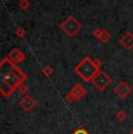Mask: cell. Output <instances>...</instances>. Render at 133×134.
I'll use <instances>...</instances> for the list:
<instances>
[{
  "label": "cell",
  "mask_w": 133,
  "mask_h": 134,
  "mask_svg": "<svg viewBox=\"0 0 133 134\" xmlns=\"http://www.w3.org/2000/svg\"><path fill=\"white\" fill-rule=\"evenodd\" d=\"M6 63L12 66V70L8 71V72H6V74H4L1 77L0 92H1V94L4 98L11 97L12 94H13V92L16 91L22 83H26V79H27L26 74H25L20 68H18L16 64L12 63L7 57L2 58L0 65H1V64H6Z\"/></svg>",
  "instance_id": "cell-1"
},
{
  "label": "cell",
  "mask_w": 133,
  "mask_h": 134,
  "mask_svg": "<svg viewBox=\"0 0 133 134\" xmlns=\"http://www.w3.org/2000/svg\"><path fill=\"white\" fill-rule=\"evenodd\" d=\"M102 62L98 58H95L92 61L89 56H85L77 63V65L74 68L75 74H77L81 77L82 81L86 82H91L93 79V77L96 76L99 71L102 70Z\"/></svg>",
  "instance_id": "cell-2"
},
{
  "label": "cell",
  "mask_w": 133,
  "mask_h": 134,
  "mask_svg": "<svg viewBox=\"0 0 133 134\" xmlns=\"http://www.w3.org/2000/svg\"><path fill=\"white\" fill-rule=\"evenodd\" d=\"M60 29L65 35H68L69 37H74L82 29V24L77 20V18H75L74 15H69L64 21L60 25Z\"/></svg>",
  "instance_id": "cell-3"
},
{
  "label": "cell",
  "mask_w": 133,
  "mask_h": 134,
  "mask_svg": "<svg viewBox=\"0 0 133 134\" xmlns=\"http://www.w3.org/2000/svg\"><path fill=\"white\" fill-rule=\"evenodd\" d=\"M91 83L93 84V86L96 87L98 91H105V90L111 85L112 83V77L106 72H104L103 70H101L96 76L93 77V79L91 81Z\"/></svg>",
  "instance_id": "cell-4"
},
{
  "label": "cell",
  "mask_w": 133,
  "mask_h": 134,
  "mask_svg": "<svg viewBox=\"0 0 133 134\" xmlns=\"http://www.w3.org/2000/svg\"><path fill=\"white\" fill-rule=\"evenodd\" d=\"M88 93V90L85 86H83L82 84H75V85L71 86L70 91L68 92V94L64 97L65 102L68 103H73L75 100H81Z\"/></svg>",
  "instance_id": "cell-5"
},
{
  "label": "cell",
  "mask_w": 133,
  "mask_h": 134,
  "mask_svg": "<svg viewBox=\"0 0 133 134\" xmlns=\"http://www.w3.org/2000/svg\"><path fill=\"white\" fill-rule=\"evenodd\" d=\"M113 92L116 93V96L120 98V99H127L129 96H131L132 93V87L127 82L125 81H120L116 86L113 87Z\"/></svg>",
  "instance_id": "cell-6"
},
{
  "label": "cell",
  "mask_w": 133,
  "mask_h": 134,
  "mask_svg": "<svg viewBox=\"0 0 133 134\" xmlns=\"http://www.w3.org/2000/svg\"><path fill=\"white\" fill-rule=\"evenodd\" d=\"M19 105L25 112H30L32 110L35 109V106L37 105V102L34 99V97L30 94H26L19 100Z\"/></svg>",
  "instance_id": "cell-7"
},
{
  "label": "cell",
  "mask_w": 133,
  "mask_h": 134,
  "mask_svg": "<svg viewBox=\"0 0 133 134\" xmlns=\"http://www.w3.org/2000/svg\"><path fill=\"white\" fill-rule=\"evenodd\" d=\"M7 58H8L12 63L19 64V63H22V62L25 61L26 56H25V54L22 53L19 48H13L11 51H9L8 55H7Z\"/></svg>",
  "instance_id": "cell-8"
},
{
  "label": "cell",
  "mask_w": 133,
  "mask_h": 134,
  "mask_svg": "<svg viewBox=\"0 0 133 134\" xmlns=\"http://www.w3.org/2000/svg\"><path fill=\"white\" fill-rule=\"evenodd\" d=\"M119 44L125 50H131V49H133V33H130V32L125 33L119 38Z\"/></svg>",
  "instance_id": "cell-9"
},
{
  "label": "cell",
  "mask_w": 133,
  "mask_h": 134,
  "mask_svg": "<svg viewBox=\"0 0 133 134\" xmlns=\"http://www.w3.org/2000/svg\"><path fill=\"white\" fill-rule=\"evenodd\" d=\"M93 36L97 38L98 41L103 43H107L110 40H111L112 35L107 32L106 29H102V28H97V29L93 30Z\"/></svg>",
  "instance_id": "cell-10"
},
{
  "label": "cell",
  "mask_w": 133,
  "mask_h": 134,
  "mask_svg": "<svg viewBox=\"0 0 133 134\" xmlns=\"http://www.w3.org/2000/svg\"><path fill=\"white\" fill-rule=\"evenodd\" d=\"M116 119L118 120L119 122H123V121H125V120L127 119V113L125 112V111H123V110L118 111V112L116 113Z\"/></svg>",
  "instance_id": "cell-11"
},
{
  "label": "cell",
  "mask_w": 133,
  "mask_h": 134,
  "mask_svg": "<svg viewBox=\"0 0 133 134\" xmlns=\"http://www.w3.org/2000/svg\"><path fill=\"white\" fill-rule=\"evenodd\" d=\"M41 72L45 75L46 77H50L54 74V69L50 65H45V66H42V69H41Z\"/></svg>",
  "instance_id": "cell-12"
},
{
  "label": "cell",
  "mask_w": 133,
  "mask_h": 134,
  "mask_svg": "<svg viewBox=\"0 0 133 134\" xmlns=\"http://www.w3.org/2000/svg\"><path fill=\"white\" fill-rule=\"evenodd\" d=\"M26 29H25L22 26H19V27L15 29V35H16L19 38H24L25 36H26Z\"/></svg>",
  "instance_id": "cell-13"
},
{
  "label": "cell",
  "mask_w": 133,
  "mask_h": 134,
  "mask_svg": "<svg viewBox=\"0 0 133 134\" xmlns=\"http://www.w3.org/2000/svg\"><path fill=\"white\" fill-rule=\"evenodd\" d=\"M18 90H19V92H20L21 94L26 96V94H28V91H29V87H28V85H27L26 83H22L21 85L19 86V89H18Z\"/></svg>",
  "instance_id": "cell-14"
},
{
  "label": "cell",
  "mask_w": 133,
  "mask_h": 134,
  "mask_svg": "<svg viewBox=\"0 0 133 134\" xmlns=\"http://www.w3.org/2000/svg\"><path fill=\"white\" fill-rule=\"evenodd\" d=\"M19 7L21 9H24V11H27V9L30 7V4H29L28 0H20L19 1Z\"/></svg>",
  "instance_id": "cell-15"
},
{
  "label": "cell",
  "mask_w": 133,
  "mask_h": 134,
  "mask_svg": "<svg viewBox=\"0 0 133 134\" xmlns=\"http://www.w3.org/2000/svg\"><path fill=\"white\" fill-rule=\"evenodd\" d=\"M73 134H89V132L86 130H84L82 126H77V128L75 130V132Z\"/></svg>",
  "instance_id": "cell-16"
},
{
  "label": "cell",
  "mask_w": 133,
  "mask_h": 134,
  "mask_svg": "<svg viewBox=\"0 0 133 134\" xmlns=\"http://www.w3.org/2000/svg\"><path fill=\"white\" fill-rule=\"evenodd\" d=\"M130 134H133V128L131 130V132H130Z\"/></svg>",
  "instance_id": "cell-17"
},
{
  "label": "cell",
  "mask_w": 133,
  "mask_h": 134,
  "mask_svg": "<svg viewBox=\"0 0 133 134\" xmlns=\"http://www.w3.org/2000/svg\"><path fill=\"white\" fill-rule=\"evenodd\" d=\"M123 1H127V0H123Z\"/></svg>",
  "instance_id": "cell-18"
}]
</instances>
